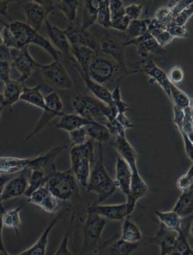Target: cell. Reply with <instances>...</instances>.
Instances as JSON below:
<instances>
[{
    "instance_id": "obj_46",
    "label": "cell",
    "mask_w": 193,
    "mask_h": 255,
    "mask_svg": "<svg viewBox=\"0 0 193 255\" xmlns=\"http://www.w3.org/2000/svg\"><path fill=\"white\" fill-rule=\"evenodd\" d=\"M184 120H183L182 128L179 130L180 134L185 133L190 138L193 139V107L184 110Z\"/></svg>"
},
{
    "instance_id": "obj_13",
    "label": "cell",
    "mask_w": 193,
    "mask_h": 255,
    "mask_svg": "<svg viewBox=\"0 0 193 255\" xmlns=\"http://www.w3.org/2000/svg\"><path fill=\"white\" fill-rule=\"evenodd\" d=\"M86 212L93 213L104 218L106 221H122L127 217L131 216L132 214L130 212L128 204H113V205H95L92 204L88 206Z\"/></svg>"
},
{
    "instance_id": "obj_1",
    "label": "cell",
    "mask_w": 193,
    "mask_h": 255,
    "mask_svg": "<svg viewBox=\"0 0 193 255\" xmlns=\"http://www.w3.org/2000/svg\"><path fill=\"white\" fill-rule=\"evenodd\" d=\"M98 146L99 159L95 162V165L91 171L89 182L86 187L88 192L96 195V201L93 203L95 205L101 204L107 198L114 194L117 190L115 181L109 175L105 166L102 143H99Z\"/></svg>"
},
{
    "instance_id": "obj_32",
    "label": "cell",
    "mask_w": 193,
    "mask_h": 255,
    "mask_svg": "<svg viewBox=\"0 0 193 255\" xmlns=\"http://www.w3.org/2000/svg\"><path fill=\"white\" fill-rule=\"evenodd\" d=\"M154 214L159 224L178 234L181 232L183 218H181L178 214L175 213L174 211L161 212V211L155 210Z\"/></svg>"
},
{
    "instance_id": "obj_59",
    "label": "cell",
    "mask_w": 193,
    "mask_h": 255,
    "mask_svg": "<svg viewBox=\"0 0 193 255\" xmlns=\"http://www.w3.org/2000/svg\"><path fill=\"white\" fill-rule=\"evenodd\" d=\"M8 61L11 63V49L0 44V62Z\"/></svg>"
},
{
    "instance_id": "obj_23",
    "label": "cell",
    "mask_w": 193,
    "mask_h": 255,
    "mask_svg": "<svg viewBox=\"0 0 193 255\" xmlns=\"http://www.w3.org/2000/svg\"><path fill=\"white\" fill-rule=\"evenodd\" d=\"M46 26L47 33H48V40L50 41L52 45L59 51L61 54L68 55L70 57V42L67 39L64 30H61L59 27L52 24L47 19L45 21Z\"/></svg>"
},
{
    "instance_id": "obj_41",
    "label": "cell",
    "mask_w": 193,
    "mask_h": 255,
    "mask_svg": "<svg viewBox=\"0 0 193 255\" xmlns=\"http://www.w3.org/2000/svg\"><path fill=\"white\" fill-rule=\"evenodd\" d=\"M74 219H75V213L73 214L70 216L67 231L64 234L62 241H61L60 246H58L55 255H73L70 249H69V242H70V234H71L73 226H74Z\"/></svg>"
},
{
    "instance_id": "obj_2",
    "label": "cell",
    "mask_w": 193,
    "mask_h": 255,
    "mask_svg": "<svg viewBox=\"0 0 193 255\" xmlns=\"http://www.w3.org/2000/svg\"><path fill=\"white\" fill-rule=\"evenodd\" d=\"M109 57L97 52L89 67L87 74L94 81L107 88L109 85H118L122 79L130 74Z\"/></svg>"
},
{
    "instance_id": "obj_28",
    "label": "cell",
    "mask_w": 193,
    "mask_h": 255,
    "mask_svg": "<svg viewBox=\"0 0 193 255\" xmlns=\"http://www.w3.org/2000/svg\"><path fill=\"white\" fill-rule=\"evenodd\" d=\"M20 101L39 108L42 111H51V110L48 109L45 105V98L41 92L40 85H37L34 87H27L24 85ZM60 114H62V113H60Z\"/></svg>"
},
{
    "instance_id": "obj_40",
    "label": "cell",
    "mask_w": 193,
    "mask_h": 255,
    "mask_svg": "<svg viewBox=\"0 0 193 255\" xmlns=\"http://www.w3.org/2000/svg\"><path fill=\"white\" fill-rule=\"evenodd\" d=\"M96 23L106 30L110 29V11H109V1L107 0H98V11H97Z\"/></svg>"
},
{
    "instance_id": "obj_51",
    "label": "cell",
    "mask_w": 193,
    "mask_h": 255,
    "mask_svg": "<svg viewBox=\"0 0 193 255\" xmlns=\"http://www.w3.org/2000/svg\"><path fill=\"white\" fill-rule=\"evenodd\" d=\"M168 80L172 84L175 85L181 83L184 79V71L182 67L180 65L174 66L168 72Z\"/></svg>"
},
{
    "instance_id": "obj_17",
    "label": "cell",
    "mask_w": 193,
    "mask_h": 255,
    "mask_svg": "<svg viewBox=\"0 0 193 255\" xmlns=\"http://www.w3.org/2000/svg\"><path fill=\"white\" fill-rule=\"evenodd\" d=\"M29 171V170L21 171L20 174L13 177L6 183L2 192V202L25 195L28 187Z\"/></svg>"
},
{
    "instance_id": "obj_42",
    "label": "cell",
    "mask_w": 193,
    "mask_h": 255,
    "mask_svg": "<svg viewBox=\"0 0 193 255\" xmlns=\"http://www.w3.org/2000/svg\"><path fill=\"white\" fill-rule=\"evenodd\" d=\"M162 28L166 30L169 25L173 23L174 17L172 14V10L168 5L161 7L156 11L155 17H153Z\"/></svg>"
},
{
    "instance_id": "obj_44",
    "label": "cell",
    "mask_w": 193,
    "mask_h": 255,
    "mask_svg": "<svg viewBox=\"0 0 193 255\" xmlns=\"http://www.w3.org/2000/svg\"><path fill=\"white\" fill-rule=\"evenodd\" d=\"M39 207L47 213L54 214L59 209V203L58 199L50 192H48L41 201Z\"/></svg>"
},
{
    "instance_id": "obj_53",
    "label": "cell",
    "mask_w": 193,
    "mask_h": 255,
    "mask_svg": "<svg viewBox=\"0 0 193 255\" xmlns=\"http://www.w3.org/2000/svg\"><path fill=\"white\" fill-rule=\"evenodd\" d=\"M143 6L142 4H131L125 6V15L130 20H138L143 12Z\"/></svg>"
},
{
    "instance_id": "obj_52",
    "label": "cell",
    "mask_w": 193,
    "mask_h": 255,
    "mask_svg": "<svg viewBox=\"0 0 193 255\" xmlns=\"http://www.w3.org/2000/svg\"><path fill=\"white\" fill-rule=\"evenodd\" d=\"M193 14V4L183 10L178 15L174 17L173 23L179 26H186L187 21L190 20Z\"/></svg>"
},
{
    "instance_id": "obj_4",
    "label": "cell",
    "mask_w": 193,
    "mask_h": 255,
    "mask_svg": "<svg viewBox=\"0 0 193 255\" xmlns=\"http://www.w3.org/2000/svg\"><path fill=\"white\" fill-rule=\"evenodd\" d=\"M45 187L58 201L70 200L77 190V181L71 169L58 171L55 165L48 173Z\"/></svg>"
},
{
    "instance_id": "obj_30",
    "label": "cell",
    "mask_w": 193,
    "mask_h": 255,
    "mask_svg": "<svg viewBox=\"0 0 193 255\" xmlns=\"http://www.w3.org/2000/svg\"><path fill=\"white\" fill-rule=\"evenodd\" d=\"M120 239L129 243H138L142 242L143 234L141 230L130 217H127L122 221Z\"/></svg>"
},
{
    "instance_id": "obj_5",
    "label": "cell",
    "mask_w": 193,
    "mask_h": 255,
    "mask_svg": "<svg viewBox=\"0 0 193 255\" xmlns=\"http://www.w3.org/2000/svg\"><path fill=\"white\" fill-rule=\"evenodd\" d=\"M72 106L76 114L92 121L103 123L106 119L113 117L107 105L88 94L76 95L72 101Z\"/></svg>"
},
{
    "instance_id": "obj_29",
    "label": "cell",
    "mask_w": 193,
    "mask_h": 255,
    "mask_svg": "<svg viewBox=\"0 0 193 255\" xmlns=\"http://www.w3.org/2000/svg\"><path fill=\"white\" fill-rule=\"evenodd\" d=\"M92 120H87L81 116L76 114H64L61 117V120L56 124V127L58 129L63 131H70L80 128L86 127L88 125L92 123Z\"/></svg>"
},
{
    "instance_id": "obj_38",
    "label": "cell",
    "mask_w": 193,
    "mask_h": 255,
    "mask_svg": "<svg viewBox=\"0 0 193 255\" xmlns=\"http://www.w3.org/2000/svg\"><path fill=\"white\" fill-rule=\"evenodd\" d=\"M170 101L173 104V106L178 107L182 110L192 106L191 98L189 95L182 89L173 84L171 85Z\"/></svg>"
},
{
    "instance_id": "obj_49",
    "label": "cell",
    "mask_w": 193,
    "mask_h": 255,
    "mask_svg": "<svg viewBox=\"0 0 193 255\" xmlns=\"http://www.w3.org/2000/svg\"><path fill=\"white\" fill-rule=\"evenodd\" d=\"M69 137H70V142H71L73 146L84 144L89 140L85 127L80 128H77V129L74 130V131H70Z\"/></svg>"
},
{
    "instance_id": "obj_22",
    "label": "cell",
    "mask_w": 193,
    "mask_h": 255,
    "mask_svg": "<svg viewBox=\"0 0 193 255\" xmlns=\"http://www.w3.org/2000/svg\"><path fill=\"white\" fill-rule=\"evenodd\" d=\"M132 171L129 165L120 157L118 156L115 162V184L117 189H119L122 194L128 197L129 195L130 186H131Z\"/></svg>"
},
{
    "instance_id": "obj_36",
    "label": "cell",
    "mask_w": 193,
    "mask_h": 255,
    "mask_svg": "<svg viewBox=\"0 0 193 255\" xmlns=\"http://www.w3.org/2000/svg\"><path fill=\"white\" fill-rule=\"evenodd\" d=\"M98 11V1L88 0L85 1L84 8L83 11V23L81 27L86 30L96 23V17Z\"/></svg>"
},
{
    "instance_id": "obj_62",
    "label": "cell",
    "mask_w": 193,
    "mask_h": 255,
    "mask_svg": "<svg viewBox=\"0 0 193 255\" xmlns=\"http://www.w3.org/2000/svg\"><path fill=\"white\" fill-rule=\"evenodd\" d=\"M4 107L2 105H0V120L2 119V114L3 112Z\"/></svg>"
},
{
    "instance_id": "obj_57",
    "label": "cell",
    "mask_w": 193,
    "mask_h": 255,
    "mask_svg": "<svg viewBox=\"0 0 193 255\" xmlns=\"http://www.w3.org/2000/svg\"><path fill=\"white\" fill-rule=\"evenodd\" d=\"M115 120L118 121V123H119L125 130L129 129V128H132L134 127V123L127 117L125 114H118V115L115 117Z\"/></svg>"
},
{
    "instance_id": "obj_60",
    "label": "cell",
    "mask_w": 193,
    "mask_h": 255,
    "mask_svg": "<svg viewBox=\"0 0 193 255\" xmlns=\"http://www.w3.org/2000/svg\"><path fill=\"white\" fill-rule=\"evenodd\" d=\"M5 209H0V252H6L3 241V224H2V215L5 212Z\"/></svg>"
},
{
    "instance_id": "obj_27",
    "label": "cell",
    "mask_w": 193,
    "mask_h": 255,
    "mask_svg": "<svg viewBox=\"0 0 193 255\" xmlns=\"http://www.w3.org/2000/svg\"><path fill=\"white\" fill-rule=\"evenodd\" d=\"M70 53L74 57L73 60L78 64L81 70L88 73L96 52L92 48L83 45H71Z\"/></svg>"
},
{
    "instance_id": "obj_58",
    "label": "cell",
    "mask_w": 193,
    "mask_h": 255,
    "mask_svg": "<svg viewBox=\"0 0 193 255\" xmlns=\"http://www.w3.org/2000/svg\"><path fill=\"white\" fill-rule=\"evenodd\" d=\"M14 177L13 174H0V209H5L3 205H2V195L3 192L4 187H5L6 183Z\"/></svg>"
},
{
    "instance_id": "obj_20",
    "label": "cell",
    "mask_w": 193,
    "mask_h": 255,
    "mask_svg": "<svg viewBox=\"0 0 193 255\" xmlns=\"http://www.w3.org/2000/svg\"><path fill=\"white\" fill-rule=\"evenodd\" d=\"M72 61H74V67H75L79 74L83 78L88 90L92 92V95L95 98H96V99H98L99 101L104 103L105 105H107L109 108L113 106L112 98H111V92L109 91V89L92 80L87 73H85V72L81 70V68L79 67L78 64L74 60L72 59Z\"/></svg>"
},
{
    "instance_id": "obj_35",
    "label": "cell",
    "mask_w": 193,
    "mask_h": 255,
    "mask_svg": "<svg viewBox=\"0 0 193 255\" xmlns=\"http://www.w3.org/2000/svg\"><path fill=\"white\" fill-rule=\"evenodd\" d=\"M28 187L24 196L29 197L33 192L46 184L48 172L42 169L29 170Z\"/></svg>"
},
{
    "instance_id": "obj_39",
    "label": "cell",
    "mask_w": 193,
    "mask_h": 255,
    "mask_svg": "<svg viewBox=\"0 0 193 255\" xmlns=\"http://www.w3.org/2000/svg\"><path fill=\"white\" fill-rule=\"evenodd\" d=\"M79 5L80 2L77 0H63L55 4V8L62 11L70 23H74L77 20Z\"/></svg>"
},
{
    "instance_id": "obj_24",
    "label": "cell",
    "mask_w": 193,
    "mask_h": 255,
    "mask_svg": "<svg viewBox=\"0 0 193 255\" xmlns=\"http://www.w3.org/2000/svg\"><path fill=\"white\" fill-rule=\"evenodd\" d=\"M146 243H129L121 239L111 240L105 243L103 253H96L95 255H131Z\"/></svg>"
},
{
    "instance_id": "obj_45",
    "label": "cell",
    "mask_w": 193,
    "mask_h": 255,
    "mask_svg": "<svg viewBox=\"0 0 193 255\" xmlns=\"http://www.w3.org/2000/svg\"><path fill=\"white\" fill-rule=\"evenodd\" d=\"M193 164L190 165L189 169L187 170L185 174L178 178L176 182V187L180 192L187 191L190 189L193 188Z\"/></svg>"
},
{
    "instance_id": "obj_25",
    "label": "cell",
    "mask_w": 193,
    "mask_h": 255,
    "mask_svg": "<svg viewBox=\"0 0 193 255\" xmlns=\"http://www.w3.org/2000/svg\"><path fill=\"white\" fill-rule=\"evenodd\" d=\"M2 91V96L3 98L2 106L4 108H12L17 101H20V96L23 92L24 83H21L17 80H8L5 82Z\"/></svg>"
},
{
    "instance_id": "obj_33",
    "label": "cell",
    "mask_w": 193,
    "mask_h": 255,
    "mask_svg": "<svg viewBox=\"0 0 193 255\" xmlns=\"http://www.w3.org/2000/svg\"><path fill=\"white\" fill-rule=\"evenodd\" d=\"M85 128L88 137L94 142L97 141L98 143H103L112 140V137L108 131L107 128L103 123L92 121Z\"/></svg>"
},
{
    "instance_id": "obj_43",
    "label": "cell",
    "mask_w": 193,
    "mask_h": 255,
    "mask_svg": "<svg viewBox=\"0 0 193 255\" xmlns=\"http://www.w3.org/2000/svg\"><path fill=\"white\" fill-rule=\"evenodd\" d=\"M148 33L154 38L159 46L163 48H165L168 44H170L174 39L173 36L165 29H153L150 30Z\"/></svg>"
},
{
    "instance_id": "obj_10",
    "label": "cell",
    "mask_w": 193,
    "mask_h": 255,
    "mask_svg": "<svg viewBox=\"0 0 193 255\" xmlns=\"http://www.w3.org/2000/svg\"><path fill=\"white\" fill-rule=\"evenodd\" d=\"M41 74L44 81L51 86L58 89H71L74 87V82L67 69L61 61H54L40 67Z\"/></svg>"
},
{
    "instance_id": "obj_7",
    "label": "cell",
    "mask_w": 193,
    "mask_h": 255,
    "mask_svg": "<svg viewBox=\"0 0 193 255\" xmlns=\"http://www.w3.org/2000/svg\"><path fill=\"white\" fill-rule=\"evenodd\" d=\"M127 39L128 38L125 33L118 34L106 30L102 36L100 43L101 53L113 60L120 67L125 70H128L125 55Z\"/></svg>"
},
{
    "instance_id": "obj_14",
    "label": "cell",
    "mask_w": 193,
    "mask_h": 255,
    "mask_svg": "<svg viewBox=\"0 0 193 255\" xmlns=\"http://www.w3.org/2000/svg\"><path fill=\"white\" fill-rule=\"evenodd\" d=\"M130 45L136 47L137 53L143 59L150 58L152 55H164L167 53L166 50L159 46L148 32L135 39H127L125 46Z\"/></svg>"
},
{
    "instance_id": "obj_6",
    "label": "cell",
    "mask_w": 193,
    "mask_h": 255,
    "mask_svg": "<svg viewBox=\"0 0 193 255\" xmlns=\"http://www.w3.org/2000/svg\"><path fill=\"white\" fill-rule=\"evenodd\" d=\"M7 25L15 39L17 48L29 46L30 44L40 47L45 52L50 51L52 48V44L49 40L39 32L33 30L25 22L13 20Z\"/></svg>"
},
{
    "instance_id": "obj_61",
    "label": "cell",
    "mask_w": 193,
    "mask_h": 255,
    "mask_svg": "<svg viewBox=\"0 0 193 255\" xmlns=\"http://www.w3.org/2000/svg\"><path fill=\"white\" fill-rule=\"evenodd\" d=\"M8 1H0V16L10 18L8 14Z\"/></svg>"
},
{
    "instance_id": "obj_50",
    "label": "cell",
    "mask_w": 193,
    "mask_h": 255,
    "mask_svg": "<svg viewBox=\"0 0 193 255\" xmlns=\"http://www.w3.org/2000/svg\"><path fill=\"white\" fill-rule=\"evenodd\" d=\"M109 11H110L111 20L120 18L125 15L123 1L120 0H111L109 1Z\"/></svg>"
},
{
    "instance_id": "obj_21",
    "label": "cell",
    "mask_w": 193,
    "mask_h": 255,
    "mask_svg": "<svg viewBox=\"0 0 193 255\" xmlns=\"http://www.w3.org/2000/svg\"><path fill=\"white\" fill-rule=\"evenodd\" d=\"M112 144L122 158L131 168V171H139L137 167V152L126 137H117L112 139Z\"/></svg>"
},
{
    "instance_id": "obj_3",
    "label": "cell",
    "mask_w": 193,
    "mask_h": 255,
    "mask_svg": "<svg viewBox=\"0 0 193 255\" xmlns=\"http://www.w3.org/2000/svg\"><path fill=\"white\" fill-rule=\"evenodd\" d=\"M70 169L74 173L77 183L86 188L95 162V145L89 139L84 144L73 146L70 151Z\"/></svg>"
},
{
    "instance_id": "obj_8",
    "label": "cell",
    "mask_w": 193,
    "mask_h": 255,
    "mask_svg": "<svg viewBox=\"0 0 193 255\" xmlns=\"http://www.w3.org/2000/svg\"><path fill=\"white\" fill-rule=\"evenodd\" d=\"M20 5L27 20L25 23L37 32L56 8L53 1H23Z\"/></svg>"
},
{
    "instance_id": "obj_55",
    "label": "cell",
    "mask_w": 193,
    "mask_h": 255,
    "mask_svg": "<svg viewBox=\"0 0 193 255\" xmlns=\"http://www.w3.org/2000/svg\"><path fill=\"white\" fill-rule=\"evenodd\" d=\"M193 1H186V0H182V1H171L168 3V6L170 7L172 10V14L173 17L178 15L180 12L185 9L187 7L190 6V5H193Z\"/></svg>"
},
{
    "instance_id": "obj_37",
    "label": "cell",
    "mask_w": 193,
    "mask_h": 255,
    "mask_svg": "<svg viewBox=\"0 0 193 255\" xmlns=\"http://www.w3.org/2000/svg\"><path fill=\"white\" fill-rule=\"evenodd\" d=\"M150 21V18L131 20L128 29L125 32L128 39H135L147 33Z\"/></svg>"
},
{
    "instance_id": "obj_9",
    "label": "cell",
    "mask_w": 193,
    "mask_h": 255,
    "mask_svg": "<svg viewBox=\"0 0 193 255\" xmlns=\"http://www.w3.org/2000/svg\"><path fill=\"white\" fill-rule=\"evenodd\" d=\"M107 221L99 215L87 212L83 227V249L85 252L96 253Z\"/></svg>"
},
{
    "instance_id": "obj_19",
    "label": "cell",
    "mask_w": 193,
    "mask_h": 255,
    "mask_svg": "<svg viewBox=\"0 0 193 255\" xmlns=\"http://www.w3.org/2000/svg\"><path fill=\"white\" fill-rule=\"evenodd\" d=\"M148 190V185L140 175L139 171H133L129 195L126 198V203L131 214L134 212L137 202L146 196Z\"/></svg>"
},
{
    "instance_id": "obj_26",
    "label": "cell",
    "mask_w": 193,
    "mask_h": 255,
    "mask_svg": "<svg viewBox=\"0 0 193 255\" xmlns=\"http://www.w3.org/2000/svg\"><path fill=\"white\" fill-rule=\"evenodd\" d=\"M30 159L2 156L0 157V174H14L29 169Z\"/></svg>"
},
{
    "instance_id": "obj_56",
    "label": "cell",
    "mask_w": 193,
    "mask_h": 255,
    "mask_svg": "<svg viewBox=\"0 0 193 255\" xmlns=\"http://www.w3.org/2000/svg\"><path fill=\"white\" fill-rule=\"evenodd\" d=\"M10 71H11V65L8 61H1L0 62V80L5 82L10 80Z\"/></svg>"
},
{
    "instance_id": "obj_16",
    "label": "cell",
    "mask_w": 193,
    "mask_h": 255,
    "mask_svg": "<svg viewBox=\"0 0 193 255\" xmlns=\"http://www.w3.org/2000/svg\"><path fill=\"white\" fill-rule=\"evenodd\" d=\"M69 210V208L63 209L61 212H60L55 218L52 220L49 224L47 226L46 228L44 230L40 237L38 239L37 241L30 246L28 249L20 252L17 255H45L47 252V248H48V240L49 236L52 233V230L55 228V226L62 219L64 215H65L67 211Z\"/></svg>"
},
{
    "instance_id": "obj_15",
    "label": "cell",
    "mask_w": 193,
    "mask_h": 255,
    "mask_svg": "<svg viewBox=\"0 0 193 255\" xmlns=\"http://www.w3.org/2000/svg\"><path fill=\"white\" fill-rule=\"evenodd\" d=\"M67 39L71 45H83L92 48L95 52L98 51V44L95 36L89 30L81 26L70 24L64 30Z\"/></svg>"
},
{
    "instance_id": "obj_11",
    "label": "cell",
    "mask_w": 193,
    "mask_h": 255,
    "mask_svg": "<svg viewBox=\"0 0 193 255\" xmlns=\"http://www.w3.org/2000/svg\"><path fill=\"white\" fill-rule=\"evenodd\" d=\"M11 64L20 73V76L17 80L24 84L26 80L30 78L32 73L41 66L30 55L29 46L11 49Z\"/></svg>"
},
{
    "instance_id": "obj_63",
    "label": "cell",
    "mask_w": 193,
    "mask_h": 255,
    "mask_svg": "<svg viewBox=\"0 0 193 255\" xmlns=\"http://www.w3.org/2000/svg\"><path fill=\"white\" fill-rule=\"evenodd\" d=\"M0 255H11L8 252H0Z\"/></svg>"
},
{
    "instance_id": "obj_31",
    "label": "cell",
    "mask_w": 193,
    "mask_h": 255,
    "mask_svg": "<svg viewBox=\"0 0 193 255\" xmlns=\"http://www.w3.org/2000/svg\"><path fill=\"white\" fill-rule=\"evenodd\" d=\"M172 211L181 218L192 216L193 213V189L181 193Z\"/></svg>"
},
{
    "instance_id": "obj_48",
    "label": "cell",
    "mask_w": 193,
    "mask_h": 255,
    "mask_svg": "<svg viewBox=\"0 0 193 255\" xmlns=\"http://www.w3.org/2000/svg\"><path fill=\"white\" fill-rule=\"evenodd\" d=\"M3 27L0 32V39L2 41V45H5L9 49L17 48L15 39H14L11 30L8 28V25L5 23H3Z\"/></svg>"
},
{
    "instance_id": "obj_12",
    "label": "cell",
    "mask_w": 193,
    "mask_h": 255,
    "mask_svg": "<svg viewBox=\"0 0 193 255\" xmlns=\"http://www.w3.org/2000/svg\"><path fill=\"white\" fill-rule=\"evenodd\" d=\"M137 64L140 65V67H135L134 73L141 72L147 74L152 82L157 83L163 89L168 98L170 99L172 83L168 80L167 73L150 58L142 59V61L137 63Z\"/></svg>"
},
{
    "instance_id": "obj_64",
    "label": "cell",
    "mask_w": 193,
    "mask_h": 255,
    "mask_svg": "<svg viewBox=\"0 0 193 255\" xmlns=\"http://www.w3.org/2000/svg\"><path fill=\"white\" fill-rule=\"evenodd\" d=\"M2 102H3V98H2V94L0 93V105H2Z\"/></svg>"
},
{
    "instance_id": "obj_54",
    "label": "cell",
    "mask_w": 193,
    "mask_h": 255,
    "mask_svg": "<svg viewBox=\"0 0 193 255\" xmlns=\"http://www.w3.org/2000/svg\"><path fill=\"white\" fill-rule=\"evenodd\" d=\"M169 33L175 38H187L190 36V33L187 30L186 26H179V25L175 24L172 23V24L168 26L166 29Z\"/></svg>"
},
{
    "instance_id": "obj_18",
    "label": "cell",
    "mask_w": 193,
    "mask_h": 255,
    "mask_svg": "<svg viewBox=\"0 0 193 255\" xmlns=\"http://www.w3.org/2000/svg\"><path fill=\"white\" fill-rule=\"evenodd\" d=\"M178 234L159 224L156 235L149 239L146 244L156 245L160 249V255H168L175 248Z\"/></svg>"
},
{
    "instance_id": "obj_47",
    "label": "cell",
    "mask_w": 193,
    "mask_h": 255,
    "mask_svg": "<svg viewBox=\"0 0 193 255\" xmlns=\"http://www.w3.org/2000/svg\"><path fill=\"white\" fill-rule=\"evenodd\" d=\"M45 98V105L48 109L57 113H63L64 104L59 95L55 92H51Z\"/></svg>"
},
{
    "instance_id": "obj_34",
    "label": "cell",
    "mask_w": 193,
    "mask_h": 255,
    "mask_svg": "<svg viewBox=\"0 0 193 255\" xmlns=\"http://www.w3.org/2000/svg\"><path fill=\"white\" fill-rule=\"evenodd\" d=\"M28 202H25L19 205L17 207L9 211H5L2 215V224L5 228L11 229L16 234H18L19 229L21 227V218H20V212L22 209L27 206Z\"/></svg>"
}]
</instances>
